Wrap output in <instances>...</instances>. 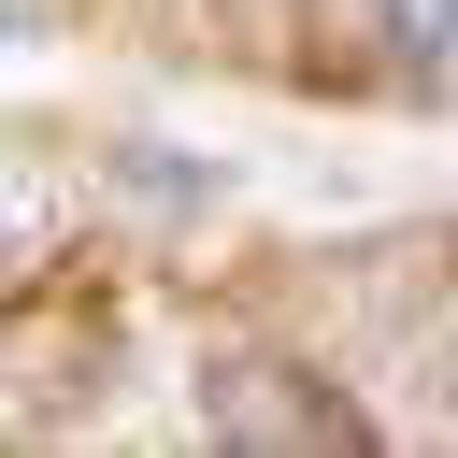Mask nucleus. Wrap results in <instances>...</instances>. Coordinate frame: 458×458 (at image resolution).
I'll return each mask as SVG.
<instances>
[{"instance_id":"f257e3e1","label":"nucleus","mask_w":458,"mask_h":458,"mask_svg":"<svg viewBox=\"0 0 458 458\" xmlns=\"http://www.w3.org/2000/svg\"><path fill=\"white\" fill-rule=\"evenodd\" d=\"M200 415H215V429H229V444H358V415H344V401H329V386H286V372H272V358H229V372H215V401H200Z\"/></svg>"},{"instance_id":"f03ea898","label":"nucleus","mask_w":458,"mask_h":458,"mask_svg":"<svg viewBox=\"0 0 458 458\" xmlns=\"http://www.w3.org/2000/svg\"><path fill=\"white\" fill-rule=\"evenodd\" d=\"M100 172H114V186H129L143 215H200V200H229V172H215V157H172V143H143V129H129V143H114Z\"/></svg>"},{"instance_id":"7ed1b4c3","label":"nucleus","mask_w":458,"mask_h":458,"mask_svg":"<svg viewBox=\"0 0 458 458\" xmlns=\"http://www.w3.org/2000/svg\"><path fill=\"white\" fill-rule=\"evenodd\" d=\"M344 14H358V0H344Z\"/></svg>"}]
</instances>
